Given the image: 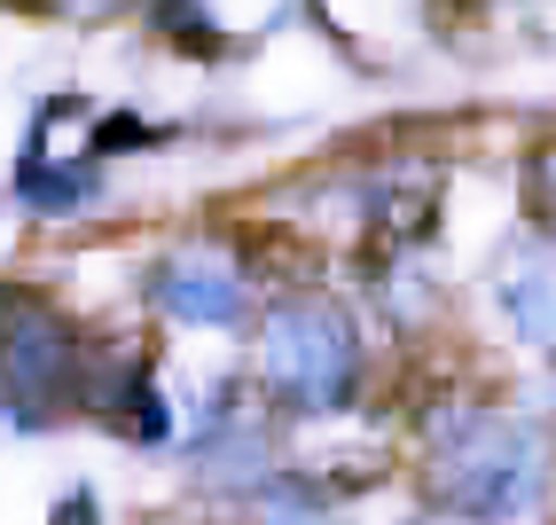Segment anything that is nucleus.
<instances>
[{"mask_svg": "<svg viewBox=\"0 0 556 525\" xmlns=\"http://www.w3.org/2000/svg\"><path fill=\"white\" fill-rule=\"evenodd\" d=\"M424 495L463 525H517L548 495V432L502 408H447L424 424Z\"/></svg>", "mask_w": 556, "mask_h": 525, "instance_id": "f257e3e1", "label": "nucleus"}, {"mask_svg": "<svg viewBox=\"0 0 556 525\" xmlns=\"http://www.w3.org/2000/svg\"><path fill=\"white\" fill-rule=\"evenodd\" d=\"M526 212L541 220V236H556V141H541L526 158Z\"/></svg>", "mask_w": 556, "mask_h": 525, "instance_id": "6e6552de", "label": "nucleus"}, {"mask_svg": "<svg viewBox=\"0 0 556 525\" xmlns=\"http://www.w3.org/2000/svg\"><path fill=\"white\" fill-rule=\"evenodd\" d=\"M258 385H267L290 416H329L345 408L361 385V329L338 298H282V307L258 322Z\"/></svg>", "mask_w": 556, "mask_h": 525, "instance_id": "f03ea898", "label": "nucleus"}, {"mask_svg": "<svg viewBox=\"0 0 556 525\" xmlns=\"http://www.w3.org/2000/svg\"><path fill=\"white\" fill-rule=\"evenodd\" d=\"M94 385H102V353L55 307L16 290L9 298V416H16V432H40V416L94 408Z\"/></svg>", "mask_w": 556, "mask_h": 525, "instance_id": "7ed1b4c3", "label": "nucleus"}, {"mask_svg": "<svg viewBox=\"0 0 556 525\" xmlns=\"http://www.w3.org/2000/svg\"><path fill=\"white\" fill-rule=\"evenodd\" d=\"M150 16H157V32H165L180 55H197V63H219V55H228V32L212 24L204 0H150Z\"/></svg>", "mask_w": 556, "mask_h": 525, "instance_id": "0eeeda50", "label": "nucleus"}, {"mask_svg": "<svg viewBox=\"0 0 556 525\" xmlns=\"http://www.w3.org/2000/svg\"><path fill=\"white\" fill-rule=\"evenodd\" d=\"M48 525H102V502H94V486H71V495L55 502Z\"/></svg>", "mask_w": 556, "mask_h": 525, "instance_id": "9d476101", "label": "nucleus"}, {"mask_svg": "<svg viewBox=\"0 0 556 525\" xmlns=\"http://www.w3.org/2000/svg\"><path fill=\"white\" fill-rule=\"evenodd\" d=\"M87 9H126V0H87Z\"/></svg>", "mask_w": 556, "mask_h": 525, "instance_id": "9b49d317", "label": "nucleus"}, {"mask_svg": "<svg viewBox=\"0 0 556 525\" xmlns=\"http://www.w3.org/2000/svg\"><path fill=\"white\" fill-rule=\"evenodd\" d=\"M282 486L290 478H267V486H258V510L251 517H236V525H314V495H282Z\"/></svg>", "mask_w": 556, "mask_h": 525, "instance_id": "1a4fd4ad", "label": "nucleus"}, {"mask_svg": "<svg viewBox=\"0 0 556 525\" xmlns=\"http://www.w3.org/2000/svg\"><path fill=\"white\" fill-rule=\"evenodd\" d=\"M150 307L180 329H243L251 314V298H243V275H236V259H219V251H165L157 267H150Z\"/></svg>", "mask_w": 556, "mask_h": 525, "instance_id": "20e7f679", "label": "nucleus"}, {"mask_svg": "<svg viewBox=\"0 0 556 525\" xmlns=\"http://www.w3.org/2000/svg\"><path fill=\"white\" fill-rule=\"evenodd\" d=\"M502 314L517 322V337L541 353H556V236H533L502 259Z\"/></svg>", "mask_w": 556, "mask_h": 525, "instance_id": "39448f33", "label": "nucleus"}, {"mask_svg": "<svg viewBox=\"0 0 556 525\" xmlns=\"http://www.w3.org/2000/svg\"><path fill=\"white\" fill-rule=\"evenodd\" d=\"M16 197H24L31 212L63 220V212H79V204L102 197V173H94V158H71V165H24V173H16Z\"/></svg>", "mask_w": 556, "mask_h": 525, "instance_id": "423d86ee", "label": "nucleus"}]
</instances>
